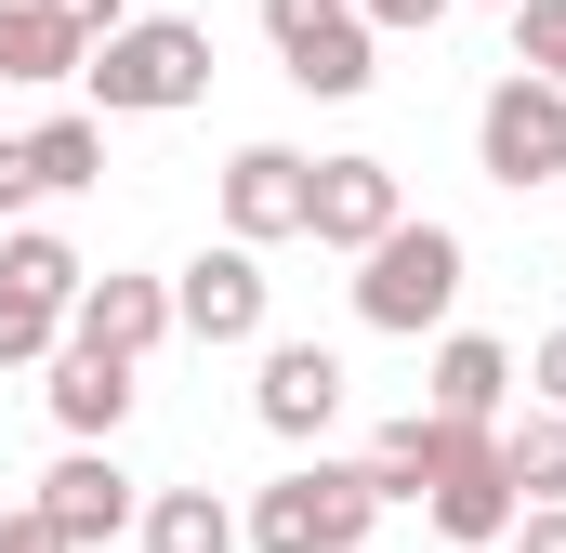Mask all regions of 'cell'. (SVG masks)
Segmentation results:
<instances>
[{
  "label": "cell",
  "mask_w": 566,
  "mask_h": 553,
  "mask_svg": "<svg viewBox=\"0 0 566 553\" xmlns=\"http://www.w3.org/2000/svg\"><path fill=\"white\" fill-rule=\"evenodd\" d=\"M80 93H93V119H185L211 93V27L198 13H119L80 53Z\"/></svg>",
  "instance_id": "1"
},
{
  "label": "cell",
  "mask_w": 566,
  "mask_h": 553,
  "mask_svg": "<svg viewBox=\"0 0 566 553\" xmlns=\"http://www.w3.org/2000/svg\"><path fill=\"white\" fill-rule=\"evenodd\" d=\"M461 276H474L461 225L396 211V225L356 251V330H382V343H422V330H448V316H461Z\"/></svg>",
  "instance_id": "2"
},
{
  "label": "cell",
  "mask_w": 566,
  "mask_h": 553,
  "mask_svg": "<svg viewBox=\"0 0 566 553\" xmlns=\"http://www.w3.org/2000/svg\"><path fill=\"white\" fill-rule=\"evenodd\" d=\"M396 501L369 488V461H290L277 488H251V514H238V553H369V528H382Z\"/></svg>",
  "instance_id": "3"
},
{
  "label": "cell",
  "mask_w": 566,
  "mask_h": 553,
  "mask_svg": "<svg viewBox=\"0 0 566 553\" xmlns=\"http://www.w3.org/2000/svg\"><path fill=\"white\" fill-rule=\"evenodd\" d=\"M264 40H277V80L316 106H356L382 80V27L356 0H264Z\"/></svg>",
  "instance_id": "4"
},
{
  "label": "cell",
  "mask_w": 566,
  "mask_h": 553,
  "mask_svg": "<svg viewBox=\"0 0 566 553\" xmlns=\"http://www.w3.org/2000/svg\"><path fill=\"white\" fill-rule=\"evenodd\" d=\"M474 171L514 185V198L566 185V80H541V66L488 80V106H474Z\"/></svg>",
  "instance_id": "5"
},
{
  "label": "cell",
  "mask_w": 566,
  "mask_h": 553,
  "mask_svg": "<svg viewBox=\"0 0 566 553\" xmlns=\"http://www.w3.org/2000/svg\"><path fill=\"white\" fill-rule=\"evenodd\" d=\"M277 330V276L251 238H211L198 264H171V343H211V356H238V343H264Z\"/></svg>",
  "instance_id": "6"
},
{
  "label": "cell",
  "mask_w": 566,
  "mask_h": 553,
  "mask_svg": "<svg viewBox=\"0 0 566 553\" xmlns=\"http://www.w3.org/2000/svg\"><path fill=\"white\" fill-rule=\"evenodd\" d=\"M66 541L93 553V541H133V514H145V488H133V461H119V435H66V461L27 488Z\"/></svg>",
  "instance_id": "7"
},
{
  "label": "cell",
  "mask_w": 566,
  "mask_h": 553,
  "mask_svg": "<svg viewBox=\"0 0 566 553\" xmlns=\"http://www.w3.org/2000/svg\"><path fill=\"white\" fill-rule=\"evenodd\" d=\"M80 185H106V119L93 106H66L40 133H0V225H27L40 198H80Z\"/></svg>",
  "instance_id": "8"
},
{
  "label": "cell",
  "mask_w": 566,
  "mask_h": 553,
  "mask_svg": "<svg viewBox=\"0 0 566 553\" xmlns=\"http://www.w3.org/2000/svg\"><path fill=\"white\" fill-rule=\"evenodd\" d=\"M251 409H264L277 448H329V421H343V356H329V343H277V330H264Z\"/></svg>",
  "instance_id": "9"
},
{
  "label": "cell",
  "mask_w": 566,
  "mask_h": 553,
  "mask_svg": "<svg viewBox=\"0 0 566 553\" xmlns=\"http://www.w3.org/2000/svg\"><path fill=\"white\" fill-rule=\"evenodd\" d=\"M303 211H316V158L303 145H238L224 158V238L277 251V238H303Z\"/></svg>",
  "instance_id": "10"
},
{
  "label": "cell",
  "mask_w": 566,
  "mask_h": 553,
  "mask_svg": "<svg viewBox=\"0 0 566 553\" xmlns=\"http://www.w3.org/2000/svg\"><path fill=\"white\" fill-rule=\"evenodd\" d=\"M514 514H527V488L501 474V435L422 488V528H434V541H461V553H501V541H514Z\"/></svg>",
  "instance_id": "11"
},
{
  "label": "cell",
  "mask_w": 566,
  "mask_h": 553,
  "mask_svg": "<svg viewBox=\"0 0 566 553\" xmlns=\"http://www.w3.org/2000/svg\"><path fill=\"white\" fill-rule=\"evenodd\" d=\"M66 343H106V356H158L171 343V276H133V264H106V276H80V303H66Z\"/></svg>",
  "instance_id": "12"
},
{
  "label": "cell",
  "mask_w": 566,
  "mask_h": 553,
  "mask_svg": "<svg viewBox=\"0 0 566 553\" xmlns=\"http://www.w3.org/2000/svg\"><path fill=\"white\" fill-rule=\"evenodd\" d=\"M396 211H409V185H396V158H316V211H303V238L356 264V251H369V238H382Z\"/></svg>",
  "instance_id": "13"
},
{
  "label": "cell",
  "mask_w": 566,
  "mask_h": 553,
  "mask_svg": "<svg viewBox=\"0 0 566 553\" xmlns=\"http://www.w3.org/2000/svg\"><path fill=\"white\" fill-rule=\"evenodd\" d=\"M488 435H501V421H448V409H409V421H382V435H369L356 461H369V488H382V501H422L434 474H448V461H474Z\"/></svg>",
  "instance_id": "14"
},
{
  "label": "cell",
  "mask_w": 566,
  "mask_h": 553,
  "mask_svg": "<svg viewBox=\"0 0 566 553\" xmlns=\"http://www.w3.org/2000/svg\"><path fill=\"white\" fill-rule=\"evenodd\" d=\"M40 396H53L66 435H119L133 396H145V369H133V356H106V343H53V356H40Z\"/></svg>",
  "instance_id": "15"
},
{
  "label": "cell",
  "mask_w": 566,
  "mask_h": 553,
  "mask_svg": "<svg viewBox=\"0 0 566 553\" xmlns=\"http://www.w3.org/2000/svg\"><path fill=\"white\" fill-rule=\"evenodd\" d=\"M422 409H448V421H501V409H514V343H488V330H434Z\"/></svg>",
  "instance_id": "16"
},
{
  "label": "cell",
  "mask_w": 566,
  "mask_h": 553,
  "mask_svg": "<svg viewBox=\"0 0 566 553\" xmlns=\"http://www.w3.org/2000/svg\"><path fill=\"white\" fill-rule=\"evenodd\" d=\"M80 27L66 13H40V0H0V93H53V80H80Z\"/></svg>",
  "instance_id": "17"
},
{
  "label": "cell",
  "mask_w": 566,
  "mask_h": 553,
  "mask_svg": "<svg viewBox=\"0 0 566 553\" xmlns=\"http://www.w3.org/2000/svg\"><path fill=\"white\" fill-rule=\"evenodd\" d=\"M133 541L145 553H238V501L224 488H145Z\"/></svg>",
  "instance_id": "18"
},
{
  "label": "cell",
  "mask_w": 566,
  "mask_h": 553,
  "mask_svg": "<svg viewBox=\"0 0 566 553\" xmlns=\"http://www.w3.org/2000/svg\"><path fill=\"white\" fill-rule=\"evenodd\" d=\"M501 474H514L527 501H566V409H541V396H527V409L501 421Z\"/></svg>",
  "instance_id": "19"
},
{
  "label": "cell",
  "mask_w": 566,
  "mask_h": 553,
  "mask_svg": "<svg viewBox=\"0 0 566 553\" xmlns=\"http://www.w3.org/2000/svg\"><path fill=\"white\" fill-rule=\"evenodd\" d=\"M0 276H27V290H53V303H80V238H53V225H0Z\"/></svg>",
  "instance_id": "20"
},
{
  "label": "cell",
  "mask_w": 566,
  "mask_h": 553,
  "mask_svg": "<svg viewBox=\"0 0 566 553\" xmlns=\"http://www.w3.org/2000/svg\"><path fill=\"white\" fill-rule=\"evenodd\" d=\"M53 343H66V303L27 290V276H0V369H40Z\"/></svg>",
  "instance_id": "21"
},
{
  "label": "cell",
  "mask_w": 566,
  "mask_h": 553,
  "mask_svg": "<svg viewBox=\"0 0 566 553\" xmlns=\"http://www.w3.org/2000/svg\"><path fill=\"white\" fill-rule=\"evenodd\" d=\"M514 66L566 80V0H514Z\"/></svg>",
  "instance_id": "22"
},
{
  "label": "cell",
  "mask_w": 566,
  "mask_h": 553,
  "mask_svg": "<svg viewBox=\"0 0 566 553\" xmlns=\"http://www.w3.org/2000/svg\"><path fill=\"white\" fill-rule=\"evenodd\" d=\"M356 13H369V27H382V40H434V27H448V13H461V0H356Z\"/></svg>",
  "instance_id": "23"
},
{
  "label": "cell",
  "mask_w": 566,
  "mask_h": 553,
  "mask_svg": "<svg viewBox=\"0 0 566 553\" xmlns=\"http://www.w3.org/2000/svg\"><path fill=\"white\" fill-rule=\"evenodd\" d=\"M0 553H80V541H66L40 501H13V514H0Z\"/></svg>",
  "instance_id": "24"
},
{
  "label": "cell",
  "mask_w": 566,
  "mask_h": 553,
  "mask_svg": "<svg viewBox=\"0 0 566 553\" xmlns=\"http://www.w3.org/2000/svg\"><path fill=\"white\" fill-rule=\"evenodd\" d=\"M527 396H541V409H566V330H541V343H527Z\"/></svg>",
  "instance_id": "25"
},
{
  "label": "cell",
  "mask_w": 566,
  "mask_h": 553,
  "mask_svg": "<svg viewBox=\"0 0 566 553\" xmlns=\"http://www.w3.org/2000/svg\"><path fill=\"white\" fill-rule=\"evenodd\" d=\"M514 553H566V501H527L514 514Z\"/></svg>",
  "instance_id": "26"
},
{
  "label": "cell",
  "mask_w": 566,
  "mask_h": 553,
  "mask_svg": "<svg viewBox=\"0 0 566 553\" xmlns=\"http://www.w3.org/2000/svg\"><path fill=\"white\" fill-rule=\"evenodd\" d=\"M40 13H66V27H80V40H106V27H119V13H133V0H40Z\"/></svg>",
  "instance_id": "27"
},
{
  "label": "cell",
  "mask_w": 566,
  "mask_h": 553,
  "mask_svg": "<svg viewBox=\"0 0 566 553\" xmlns=\"http://www.w3.org/2000/svg\"><path fill=\"white\" fill-rule=\"evenodd\" d=\"M488 13H514V0H488Z\"/></svg>",
  "instance_id": "28"
}]
</instances>
